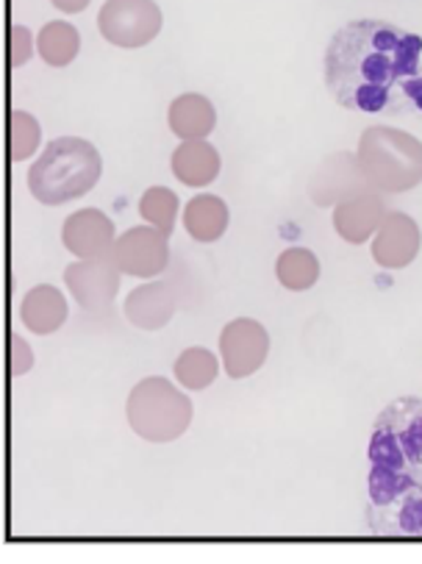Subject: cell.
Masks as SVG:
<instances>
[{"label":"cell","instance_id":"18","mask_svg":"<svg viewBox=\"0 0 422 564\" xmlns=\"http://www.w3.org/2000/svg\"><path fill=\"white\" fill-rule=\"evenodd\" d=\"M228 206L217 195H197L184 209V228L195 242H217L228 231Z\"/></svg>","mask_w":422,"mask_h":564},{"label":"cell","instance_id":"20","mask_svg":"<svg viewBox=\"0 0 422 564\" xmlns=\"http://www.w3.org/2000/svg\"><path fill=\"white\" fill-rule=\"evenodd\" d=\"M275 275L290 292L312 290L320 279V259L309 248H290L278 257Z\"/></svg>","mask_w":422,"mask_h":564},{"label":"cell","instance_id":"3","mask_svg":"<svg viewBox=\"0 0 422 564\" xmlns=\"http://www.w3.org/2000/svg\"><path fill=\"white\" fill-rule=\"evenodd\" d=\"M104 173V162L93 142L82 137L51 140L42 156L29 170V189L40 204L62 206L95 189Z\"/></svg>","mask_w":422,"mask_h":564},{"label":"cell","instance_id":"4","mask_svg":"<svg viewBox=\"0 0 422 564\" xmlns=\"http://www.w3.org/2000/svg\"><path fill=\"white\" fill-rule=\"evenodd\" d=\"M356 159L372 189L383 195L409 193L422 184V142L392 126H370Z\"/></svg>","mask_w":422,"mask_h":564},{"label":"cell","instance_id":"8","mask_svg":"<svg viewBox=\"0 0 422 564\" xmlns=\"http://www.w3.org/2000/svg\"><path fill=\"white\" fill-rule=\"evenodd\" d=\"M120 268L115 259H78L64 270V284L69 295L76 297L78 306L89 315H100L115 303L117 290H120Z\"/></svg>","mask_w":422,"mask_h":564},{"label":"cell","instance_id":"14","mask_svg":"<svg viewBox=\"0 0 422 564\" xmlns=\"http://www.w3.org/2000/svg\"><path fill=\"white\" fill-rule=\"evenodd\" d=\"M126 321L142 332H159L175 315V292L164 281L142 284L126 297Z\"/></svg>","mask_w":422,"mask_h":564},{"label":"cell","instance_id":"10","mask_svg":"<svg viewBox=\"0 0 422 564\" xmlns=\"http://www.w3.org/2000/svg\"><path fill=\"white\" fill-rule=\"evenodd\" d=\"M220 354L228 379H248L270 356V334L261 323L239 317L223 328Z\"/></svg>","mask_w":422,"mask_h":564},{"label":"cell","instance_id":"12","mask_svg":"<svg viewBox=\"0 0 422 564\" xmlns=\"http://www.w3.org/2000/svg\"><path fill=\"white\" fill-rule=\"evenodd\" d=\"M62 242L78 259L111 257V248L117 242L115 223L100 209L73 212L62 226Z\"/></svg>","mask_w":422,"mask_h":564},{"label":"cell","instance_id":"1","mask_svg":"<svg viewBox=\"0 0 422 564\" xmlns=\"http://www.w3.org/2000/svg\"><path fill=\"white\" fill-rule=\"evenodd\" d=\"M325 87L342 109L422 120V34L387 20L345 23L325 47Z\"/></svg>","mask_w":422,"mask_h":564},{"label":"cell","instance_id":"2","mask_svg":"<svg viewBox=\"0 0 422 564\" xmlns=\"http://www.w3.org/2000/svg\"><path fill=\"white\" fill-rule=\"evenodd\" d=\"M367 529L422 536V398H398L372 423Z\"/></svg>","mask_w":422,"mask_h":564},{"label":"cell","instance_id":"24","mask_svg":"<svg viewBox=\"0 0 422 564\" xmlns=\"http://www.w3.org/2000/svg\"><path fill=\"white\" fill-rule=\"evenodd\" d=\"M34 53V36L25 25H12V67H23Z\"/></svg>","mask_w":422,"mask_h":564},{"label":"cell","instance_id":"9","mask_svg":"<svg viewBox=\"0 0 422 564\" xmlns=\"http://www.w3.org/2000/svg\"><path fill=\"white\" fill-rule=\"evenodd\" d=\"M372 186L359 167L356 153H331L309 178V198L317 206H336L347 198L370 193ZM378 193V189H376Z\"/></svg>","mask_w":422,"mask_h":564},{"label":"cell","instance_id":"21","mask_svg":"<svg viewBox=\"0 0 422 564\" xmlns=\"http://www.w3.org/2000/svg\"><path fill=\"white\" fill-rule=\"evenodd\" d=\"M173 372L184 390L201 392L206 390V387L215 384L217 372H220V361H217V356L206 348H186L184 354L175 359Z\"/></svg>","mask_w":422,"mask_h":564},{"label":"cell","instance_id":"26","mask_svg":"<svg viewBox=\"0 0 422 564\" xmlns=\"http://www.w3.org/2000/svg\"><path fill=\"white\" fill-rule=\"evenodd\" d=\"M51 3L64 14H78L89 7V0H51Z\"/></svg>","mask_w":422,"mask_h":564},{"label":"cell","instance_id":"5","mask_svg":"<svg viewBox=\"0 0 422 564\" xmlns=\"http://www.w3.org/2000/svg\"><path fill=\"white\" fill-rule=\"evenodd\" d=\"M128 425L137 436L148 443H173L190 429L192 423V401L178 392V387L167 379H142L131 390L126 403Z\"/></svg>","mask_w":422,"mask_h":564},{"label":"cell","instance_id":"11","mask_svg":"<svg viewBox=\"0 0 422 564\" xmlns=\"http://www.w3.org/2000/svg\"><path fill=\"white\" fill-rule=\"evenodd\" d=\"M422 245L420 226L403 212H389L372 237V259L383 270H403L416 259Z\"/></svg>","mask_w":422,"mask_h":564},{"label":"cell","instance_id":"7","mask_svg":"<svg viewBox=\"0 0 422 564\" xmlns=\"http://www.w3.org/2000/svg\"><path fill=\"white\" fill-rule=\"evenodd\" d=\"M170 237L153 226H137L120 234L111 248V259L120 273L133 279H156L170 264Z\"/></svg>","mask_w":422,"mask_h":564},{"label":"cell","instance_id":"22","mask_svg":"<svg viewBox=\"0 0 422 564\" xmlns=\"http://www.w3.org/2000/svg\"><path fill=\"white\" fill-rule=\"evenodd\" d=\"M139 215L148 226L159 228L164 237L175 231V220H178V195L167 186H151L142 198H139Z\"/></svg>","mask_w":422,"mask_h":564},{"label":"cell","instance_id":"6","mask_svg":"<svg viewBox=\"0 0 422 564\" xmlns=\"http://www.w3.org/2000/svg\"><path fill=\"white\" fill-rule=\"evenodd\" d=\"M162 9L153 0H106L98 12V29L117 47H145L162 31Z\"/></svg>","mask_w":422,"mask_h":564},{"label":"cell","instance_id":"25","mask_svg":"<svg viewBox=\"0 0 422 564\" xmlns=\"http://www.w3.org/2000/svg\"><path fill=\"white\" fill-rule=\"evenodd\" d=\"M31 365H34L31 345L20 334H12V376H23L31 370Z\"/></svg>","mask_w":422,"mask_h":564},{"label":"cell","instance_id":"17","mask_svg":"<svg viewBox=\"0 0 422 564\" xmlns=\"http://www.w3.org/2000/svg\"><path fill=\"white\" fill-rule=\"evenodd\" d=\"M173 173L186 186H208L220 175V153L206 140H186L173 151Z\"/></svg>","mask_w":422,"mask_h":564},{"label":"cell","instance_id":"19","mask_svg":"<svg viewBox=\"0 0 422 564\" xmlns=\"http://www.w3.org/2000/svg\"><path fill=\"white\" fill-rule=\"evenodd\" d=\"M78 47H82V34L76 25L64 20L45 23L36 36V51L47 67H67L78 56Z\"/></svg>","mask_w":422,"mask_h":564},{"label":"cell","instance_id":"16","mask_svg":"<svg viewBox=\"0 0 422 564\" xmlns=\"http://www.w3.org/2000/svg\"><path fill=\"white\" fill-rule=\"evenodd\" d=\"M167 122L178 140H206L217 126V111L206 95L186 93L170 104Z\"/></svg>","mask_w":422,"mask_h":564},{"label":"cell","instance_id":"13","mask_svg":"<svg viewBox=\"0 0 422 564\" xmlns=\"http://www.w3.org/2000/svg\"><path fill=\"white\" fill-rule=\"evenodd\" d=\"M387 215L389 206L383 193L370 189V193L356 195V198H347L334 206V231L347 245H365L367 239L376 237Z\"/></svg>","mask_w":422,"mask_h":564},{"label":"cell","instance_id":"23","mask_svg":"<svg viewBox=\"0 0 422 564\" xmlns=\"http://www.w3.org/2000/svg\"><path fill=\"white\" fill-rule=\"evenodd\" d=\"M40 142V120L29 111L12 109V115H9V156H12V162H23V159L34 156Z\"/></svg>","mask_w":422,"mask_h":564},{"label":"cell","instance_id":"15","mask_svg":"<svg viewBox=\"0 0 422 564\" xmlns=\"http://www.w3.org/2000/svg\"><path fill=\"white\" fill-rule=\"evenodd\" d=\"M20 317H23V326L31 334H40V337L56 334L67 323V297L62 295V290L51 284L34 286L23 297Z\"/></svg>","mask_w":422,"mask_h":564}]
</instances>
